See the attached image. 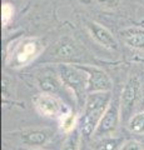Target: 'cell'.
Returning a JSON list of instances; mask_svg holds the SVG:
<instances>
[{"instance_id": "cell-6", "label": "cell", "mask_w": 144, "mask_h": 150, "mask_svg": "<svg viewBox=\"0 0 144 150\" xmlns=\"http://www.w3.org/2000/svg\"><path fill=\"white\" fill-rule=\"evenodd\" d=\"M34 108L40 116L57 120H59L63 115L70 111V109L60 98L50 93L38 94L34 98Z\"/></svg>"}, {"instance_id": "cell-10", "label": "cell", "mask_w": 144, "mask_h": 150, "mask_svg": "<svg viewBox=\"0 0 144 150\" xmlns=\"http://www.w3.org/2000/svg\"><path fill=\"white\" fill-rule=\"evenodd\" d=\"M18 137L24 144L33 148L45 145L54 137V130L52 128H26L18 133Z\"/></svg>"}, {"instance_id": "cell-5", "label": "cell", "mask_w": 144, "mask_h": 150, "mask_svg": "<svg viewBox=\"0 0 144 150\" xmlns=\"http://www.w3.org/2000/svg\"><path fill=\"white\" fill-rule=\"evenodd\" d=\"M142 96H143L142 79L138 74H131L125 80L119 96L123 121H128L131 119L134 109L142 100Z\"/></svg>"}, {"instance_id": "cell-20", "label": "cell", "mask_w": 144, "mask_h": 150, "mask_svg": "<svg viewBox=\"0 0 144 150\" xmlns=\"http://www.w3.org/2000/svg\"><path fill=\"white\" fill-rule=\"evenodd\" d=\"M120 150H144V144L137 142V140H125Z\"/></svg>"}, {"instance_id": "cell-23", "label": "cell", "mask_w": 144, "mask_h": 150, "mask_svg": "<svg viewBox=\"0 0 144 150\" xmlns=\"http://www.w3.org/2000/svg\"><path fill=\"white\" fill-rule=\"evenodd\" d=\"M143 26H144V23H143Z\"/></svg>"}, {"instance_id": "cell-18", "label": "cell", "mask_w": 144, "mask_h": 150, "mask_svg": "<svg viewBox=\"0 0 144 150\" xmlns=\"http://www.w3.org/2000/svg\"><path fill=\"white\" fill-rule=\"evenodd\" d=\"M95 4L104 9H109V10H115L120 6L122 0H93Z\"/></svg>"}, {"instance_id": "cell-13", "label": "cell", "mask_w": 144, "mask_h": 150, "mask_svg": "<svg viewBox=\"0 0 144 150\" xmlns=\"http://www.w3.org/2000/svg\"><path fill=\"white\" fill-rule=\"evenodd\" d=\"M58 121H59V129H60V131H62L63 134H65V135L72 134L73 131H75L78 129V126H79V118H78V115L74 114L72 110L69 112H67L65 115H63Z\"/></svg>"}, {"instance_id": "cell-14", "label": "cell", "mask_w": 144, "mask_h": 150, "mask_svg": "<svg viewBox=\"0 0 144 150\" xmlns=\"http://www.w3.org/2000/svg\"><path fill=\"white\" fill-rule=\"evenodd\" d=\"M125 140L120 137H105L100 138L96 142V150H120Z\"/></svg>"}, {"instance_id": "cell-12", "label": "cell", "mask_w": 144, "mask_h": 150, "mask_svg": "<svg viewBox=\"0 0 144 150\" xmlns=\"http://www.w3.org/2000/svg\"><path fill=\"white\" fill-rule=\"evenodd\" d=\"M36 83H38V86L41 90V93L55 94L59 91L60 86H63L58 74V70H55L54 74L52 71H44L39 74V76L36 78Z\"/></svg>"}, {"instance_id": "cell-16", "label": "cell", "mask_w": 144, "mask_h": 150, "mask_svg": "<svg viewBox=\"0 0 144 150\" xmlns=\"http://www.w3.org/2000/svg\"><path fill=\"white\" fill-rule=\"evenodd\" d=\"M82 138H83L82 133L79 131V129H77L75 131H73L72 134L68 135V138L65 139L60 150H80Z\"/></svg>"}, {"instance_id": "cell-21", "label": "cell", "mask_w": 144, "mask_h": 150, "mask_svg": "<svg viewBox=\"0 0 144 150\" xmlns=\"http://www.w3.org/2000/svg\"><path fill=\"white\" fill-rule=\"evenodd\" d=\"M31 150H45V149H31Z\"/></svg>"}, {"instance_id": "cell-8", "label": "cell", "mask_w": 144, "mask_h": 150, "mask_svg": "<svg viewBox=\"0 0 144 150\" xmlns=\"http://www.w3.org/2000/svg\"><path fill=\"white\" fill-rule=\"evenodd\" d=\"M82 69L87 73L88 76V94L90 93H103L111 91L113 81L108 73L96 65L90 64H79Z\"/></svg>"}, {"instance_id": "cell-3", "label": "cell", "mask_w": 144, "mask_h": 150, "mask_svg": "<svg viewBox=\"0 0 144 150\" xmlns=\"http://www.w3.org/2000/svg\"><path fill=\"white\" fill-rule=\"evenodd\" d=\"M57 70L62 85L73 95L78 108H84L88 95V76L79 64H58Z\"/></svg>"}, {"instance_id": "cell-19", "label": "cell", "mask_w": 144, "mask_h": 150, "mask_svg": "<svg viewBox=\"0 0 144 150\" xmlns=\"http://www.w3.org/2000/svg\"><path fill=\"white\" fill-rule=\"evenodd\" d=\"M10 88H13V80L9 78V75L4 73V76H3V99L4 101L8 100V98L13 95V94L9 91Z\"/></svg>"}, {"instance_id": "cell-22", "label": "cell", "mask_w": 144, "mask_h": 150, "mask_svg": "<svg viewBox=\"0 0 144 150\" xmlns=\"http://www.w3.org/2000/svg\"><path fill=\"white\" fill-rule=\"evenodd\" d=\"M140 1H142V3H144V0H140Z\"/></svg>"}, {"instance_id": "cell-7", "label": "cell", "mask_w": 144, "mask_h": 150, "mask_svg": "<svg viewBox=\"0 0 144 150\" xmlns=\"http://www.w3.org/2000/svg\"><path fill=\"white\" fill-rule=\"evenodd\" d=\"M120 121H122L120 100H119V98H113L108 106V109L104 112L103 118H101L98 126H96L93 138L100 139V138L114 135L119 128Z\"/></svg>"}, {"instance_id": "cell-9", "label": "cell", "mask_w": 144, "mask_h": 150, "mask_svg": "<svg viewBox=\"0 0 144 150\" xmlns=\"http://www.w3.org/2000/svg\"><path fill=\"white\" fill-rule=\"evenodd\" d=\"M84 28L88 31V34L95 43H98L100 46L108 49L110 51H118L119 50V41L118 39L113 35L109 29H106L105 26L93 20H85Z\"/></svg>"}, {"instance_id": "cell-2", "label": "cell", "mask_w": 144, "mask_h": 150, "mask_svg": "<svg viewBox=\"0 0 144 150\" xmlns=\"http://www.w3.org/2000/svg\"><path fill=\"white\" fill-rule=\"evenodd\" d=\"M111 99L113 96L110 91L90 93L87 95L85 104L83 108V115L79 118L78 126L83 138H90L94 135L96 126L103 118L105 110L108 109Z\"/></svg>"}, {"instance_id": "cell-17", "label": "cell", "mask_w": 144, "mask_h": 150, "mask_svg": "<svg viewBox=\"0 0 144 150\" xmlns=\"http://www.w3.org/2000/svg\"><path fill=\"white\" fill-rule=\"evenodd\" d=\"M14 14H15V9H14L13 4L8 3V1H4L3 5H1V23H3V26L5 28L11 23L13 18H14Z\"/></svg>"}, {"instance_id": "cell-11", "label": "cell", "mask_w": 144, "mask_h": 150, "mask_svg": "<svg viewBox=\"0 0 144 150\" xmlns=\"http://www.w3.org/2000/svg\"><path fill=\"white\" fill-rule=\"evenodd\" d=\"M123 43L132 50L144 53V26H128L119 31Z\"/></svg>"}, {"instance_id": "cell-4", "label": "cell", "mask_w": 144, "mask_h": 150, "mask_svg": "<svg viewBox=\"0 0 144 150\" xmlns=\"http://www.w3.org/2000/svg\"><path fill=\"white\" fill-rule=\"evenodd\" d=\"M88 56L85 50L70 36H63L50 46L43 63L58 64H85Z\"/></svg>"}, {"instance_id": "cell-15", "label": "cell", "mask_w": 144, "mask_h": 150, "mask_svg": "<svg viewBox=\"0 0 144 150\" xmlns=\"http://www.w3.org/2000/svg\"><path fill=\"white\" fill-rule=\"evenodd\" d=\"M127 128L133 134L144 135V110L133 114L127 121Z\"/></svg>"}, {"instance_id": "cell-1", "label": "cell", "mask_w": 144, "mask_h": 150, "mask_svg": "<svg viewBox=\"0 0 144 150\" xmlns=\"http://www.w3.org/2000/svg\"><path fill=\"white\" fill-rule=\"evenodd\" d=\"M44 51V43L36 36H23L9 43L5 64L11 69H23L35 62Z\"/></svg>"}]
</instances>
